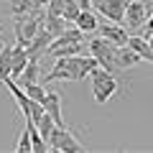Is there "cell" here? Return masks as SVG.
<instances>
[{"label": "cell", "mask_w": 153, "mask_h": 153, "mask_svg": "<svg viewBox=\"0 0 153 153\" xmlns=\"http://www.w3.org/2000/svg\"><path fill=\"white\" fill-rule=\"evenodd\" d=\"M10 69H13V46H3L0 49V82L10 79Z\"/></svg>", "instance_id": "cell-16"}, {"label": "cell", "mask_w": 153, "mask_h": 153, "mask_svg": "<svg viewBox=\"0 0 153 153\" xmlns=\"http://www.w3.org/2000/svg\"><path fill=\"white\" fill-rule=\"evenodd\" d=\"M3 46H5V38H3V36H0V49H3Z\"/></svg>", "instance_id": "cell-26"}, {"label": "cell", "mask_w": 153, "mask_h": 153, "mask_svg": "<svg viewBox=\"0 0 153 153\" xmlns=\"http://www.w3.org/2000/svg\"><path fill=\"white\" fill-rule=\"evenodd\" d=\"M115 59H117V66H120V71H125V69H133V66H138L140 64V56L135 54V51L130 49V46H117V54H115Z\"/></svg>", "instance_id": "cell-11"}, {"label": "cell", "mask_w": 153, "mask_h": 153, "mask_svg": "<svg viewBox=\"0 0 153 153\" xmlns=\"http://www.w3.org/2000/svg\"><path fill=\"white\" fill-rule=\"evenodd\" d=\"M0 31H3V26H0Z\"/></svg>", "instance_id": "cell-27"}, {"label": "cell", "mask_w": 153, "mask_h": 153, "mask_svg": "<svg viewBox=\"0 0 153 153\" xmlns=\"http://www.w3.org/2000/svg\"><path fill=\"white\" fill-rule=\"evenodd\" d=\"M18 84H31V82H41V61L38 59H28V64L23 66L21 76L16 79Z\"/></svg>", "instance_id": "cell-14"}, {"label": "cell", "mask_w": 153, "mask_h": 153, "mask_svg": "<svg viewBox=\"0 0 153 153\" xmlns=\"http://www.w3.org/2000/svg\"><path fill=\"white\" fill-rule=\"evenodd\" d=\"M46 143H49V151H59V153H79V151H84V146L66 130V125H54V130L46 138Z\"/></svg>", "instance_id": "cell-4"}, {"label": "cell", "mask_w": 153, "mask_h": 153, "mask_svg": "<svg viewBox=\"0 0 153 153\" xmlns=\"http://www.w3.org/2000/svg\"><path fill=\"white\" fill-rule=\"evenodd\" d=\"M46 10V8H41L36 3V0H10V13L16 21H23L26 16H31V13H41Z\"/></svg>", "instance_id": "cell-10"}, {"label": "cell", "mask_w": 153, "mask_h": 153, "mask_svg": "<svg viewBox=\"0 0 153 153\" xmlns=\"http://www.w3.org/2000/svg\"><path fill=\"white\" fill-rule=\"evenodd\" d=\"M54 125H56V123L51 120V115H49V112H44V115H41V117L36 120V128H38V133L44 135V140H46V138L51 135V130H54ZM46 146H49V143H46Z\"/></svg>", "instance_id": "cell-19"}, {"label": "cell", "mask_w": 153, "mask_h": 153, "mask_svg": "<svg viewBox=\"0 0 153 153\" xmlns=\"http://www.w3.org/2000/svg\"><path fill=\"white\" fill-rule=\"evenodd\" d=\"M143 8H146V16H153V0H140Z\"/></svg>", "instance_id": "cell-23"}, {"label": "cell", "mask_w": 153, "mask_h": 153, "mask_svg": "<svg viewBox=\"0 0 153 153\" xmlns=\"http://www.w3.org/2000/svg\"><path fill=\"white\" fill-rule=\"evenodd\" d=\"M97 66V59H94L92 54L89 56H56L54 66H51V71L44 76L46 82H56V79H69V82H82V79H87L89 71Z\"/></svg>", "instance_id": "cell-1"}, {"label": "cell", "mask_w": 153, "mask_h": 153, "mask_svg": "<svg viewBox=\"0 0 153 153\" xmlns=\"http://www.w3.org/2000/svg\"><path fill=\"white\" fill-rule=\"evenodd\" d=\"M26 130H28V135H31V151L33 153H46V151H49L44 135L38 133V128H36V123H33V120H26Z\"/></svg>", "instance_id": "cell-15"}, {"label": "cell", "mask_w": 153, "mask_h": 153, "mask_svg": "<svg viewBox=\"0 0 153 153\" xmlns=\"http://www.w3.org/2000/svg\"><path fill=\"white\" fill-rule=\"evenodd\" d=\"M128 46H130L143 61H151V64H153V49L148 46V38L146 36H128Z\"/></svg>", "instance_id": "cell-13"}, {"label": "cell", "mask_w": 153, "mask_h": 153, "mask_svg": "<svg viewBox=\"0 0 153 153\" xmlns=\"http://www.w3.org/2000/svg\"><path fill=\"white\" fill-rule=\"evenodd\" d=\"M148 46H151V49H153V33H151V36H148Z\"/></svg>", "instance_id": "cell-25"}, {"label": "cell", "mask_w": 153, "mask_h": 153, "mask_svg": "<svg viewBox=\"0 0 153 153\" xmlns=\"http://www.w3.org/2000/svg\"><path fill=\"white\" fill-rule=\"evenodd\" d=\"M64 3L66 0H49V3H46V16H61Z\"/></svg>", "instance_id": "cell-22"}, {"label": "cell", "mask_w": 153, "mask_h": 153, "mask_svg": "<svg viewBox=\"0 0 153 153\" xmlns=\"http://www.w3.org/2000/svg\"><path fill=\"white\" fill-rule=\"evenodd\" d=\"M16 151H18V153H31V135H28V130H23V133H21Z\"/></svg>", "instance_id": "cell-21"}, {"label": "cell", "mask_w": 153, "mask_h": 153, "mask_svg": "<svg viewBox=\"0 0 153 153\" xmlns=\"http://www.w3.org/2000/svg\"><path fill=\"white\" fill-rule=\"evenodd\" d=\"M79 10H82V8L76 5L74 0H66V3H64V10H61V18H64V21L71 26V23L76 21V16H79Z\"/></svg>", "instance_id": "cell-20"}, {"label": "cell", "mask_w": 153, "mask_h": 153, "mask_svg": "<svg viewBox=\"0 0 153 153\" xmlns=\"http://www.w3.org/2000/svg\"><path fill=\"white\" fill-rule=\"evenodd\" d=\"M44 110L51 115V120L56 123V125H66L64 123V117H61V94L59 92H46V97H44Z\"/></svg>", "instance_id": "cell-9"}, {"label": "cell", "mask_w": 153, "mask_h": 153, "mask_svg": "<svg viewBox=\"0 0 153 153\" xmlns=\"http://www.w3.org/2000/svg\"><path fill=\"white\" fill-rule=\"evenodd\" d=\"M74 26L79 28L82 33H97V26H100L97 13H94V10H79V16H76Z\"/></svg>", "instance_id": "cell-12"}, {"label": "cell", "mask_w": 153, "mask_h": 153, "mask_svg": "<svg viewBox=\"0 0 153 153\" xmlns=\"http://www.w3.org/2000/svg\"><path fill=\"white\" fill-rule=\"evenodd\" d=\"M89 54L97 59V66H102L105 71H110V74H115V76L120 74V66H117V59H115L117 46H112L107 38H102L100 33L89 41Z\"/></svg>", "instance_id": "cell-2"}, {"label": "cell", "mask_w": 153, "mask_h": 153, "mask_svg": "<svg viewBox=\"0 0 153 153\" xmlns=\"http://www.w3.org/2000/svg\"><path fill=\"white\" fill-rule=\"evenodd\" d=\"M97 33L102 38H107L112 46H125L128 44V31L120 26V23H112V21H102L97 26Z\"/></svg>", "instance_id": "cell-7"}, {"label": "cell", "mask_w": 153, "mask_h": 153, "mask_svg": "<svg viewBox=\"0 0 153 153\" xmlns=\"http://www.w3.org/2000/svg\"><path fill=\"white\" fill-rule=\"evenodd\" d=\"M51 41H54V36H51L49 31H44V28H38V33L23 46V49H26V56H28V59H38V61H41V56L46 54V49H49Z\"/></svg>", "instance_id": "cell-6"}, {"label": "cell", "mask_w": 153, "mask_h": 153, "mask_svg": "<svg viewBox=\"0 0 153 153\" xmlns=\"http://www.w3.org/2000/svg\"><path fill=\"white\" fill-rule=\"evenodd\" d=\"M89 79H92V94H94V102L97 105H105L117 92V79H115V74L105 71L102 66H94L89 71Z\"/></svg>", "instance_id": "cell-3"}, {"label": "cell", "mask_w": 153, "mask_h": 153, "mask_svg": "<svg viewBox=\"0 0 153 153\" xmlns=\"http://www.w3.org/2000/svg\"><path fill=\"white\" fill-rule=\"evenodd\" d=\"M92 10L102 16L105 21L123 23L125 18V0H92Z\"/></svg>", "instance_id": "cell-5"}, {"label": "cell", "mask_w": 153, "mask_h": 153, "mask_svg": "<svg viewBox=\"0 0 153 153\" xmlns=\"http://www.w3.org/2000/svg\"><path fill=\"white\" fill-rule=\"evenodd\" d=\"M21 89L26 92V97H31V100H36V102H44V97H46V89L41 87V82H31V84H21Z\"/></svg>", "instance_id": "cell-18"}, {"label": "cell", "mask_w": 153, "mask_h": 153, "mask_svg": "<svg viewBox=\"0 0 153 153\" xmlns=\"http://www.w3.org/2000/svg\"><path fill=\"white\" fill-rule=\"evenodd\" d=\"M28 64V56H26V49L21 44L13 46V69H10V79H18L23 71V66Z\"/></svg>", "instance_id": "cell-17"}, {"label": "cell", "mask_w": 153, "mask_h": 153, "mask_svg": "<svg viewBox=\"0 0 153 153\" xmlns=\"http://www.w3.org/2000/svg\"><path fill=\"white\" fill-rule=\"evenodd\" d=\"M146 8H143L140 0H128L125 3V18H123V23H128L130 28H143V23H146Z\"/></svg>", "instance_id": "cell-8"}, {"label": "cell", "mask_w": 153, "mask_h": 153, "mask_svg": "<svg viewBox=\"0 0 153 153\" xmlns=\"http://www.w3.org/2000/svg\"><path fill=\"white\" fill-rule=\"evenodd\" d=\"M36 3H38L41 8H46V3H49V0H36Z\"/></svg>", "instance_id": "cell-24"}]
</instances>
